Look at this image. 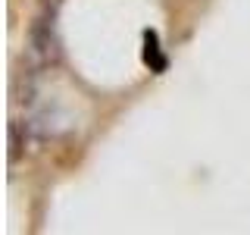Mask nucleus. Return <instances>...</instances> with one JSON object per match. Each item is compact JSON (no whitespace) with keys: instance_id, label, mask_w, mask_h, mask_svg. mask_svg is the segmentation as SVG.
Instances as JSON below:
<instances>
[{"instance_id":"f257e3e1","label":"nucleus","mask_w":250,"mask_h":235,"mask_svg":"<svg viewBox=\"0 0 250 235\" xmlns=\"http://www.w3.org/2000/svg\"><path fill=\"white\" fill-rule=\"evenodd\" d=\"M31 53L38 57L41 66L57 60L60 53V41H57V3L50 6V13H44L41 19L35 22V28H31Z\"/></svg>"},{"instance_id":"f03ea898","label":"nucleus","mask_w":250,"mask_h":235,"mask_svg":"<svg viewBox=\"0 0 250 235\" xmlns=\"http://www.w3.org/2000/svg\"><path fill=\"white\" fill-rule=\"evenodd\" d=\"M144 63L153 69V72H163V69H166V57L160 53V41H156L153 31L144 35Z\"/></svg>"}]
</instances>
